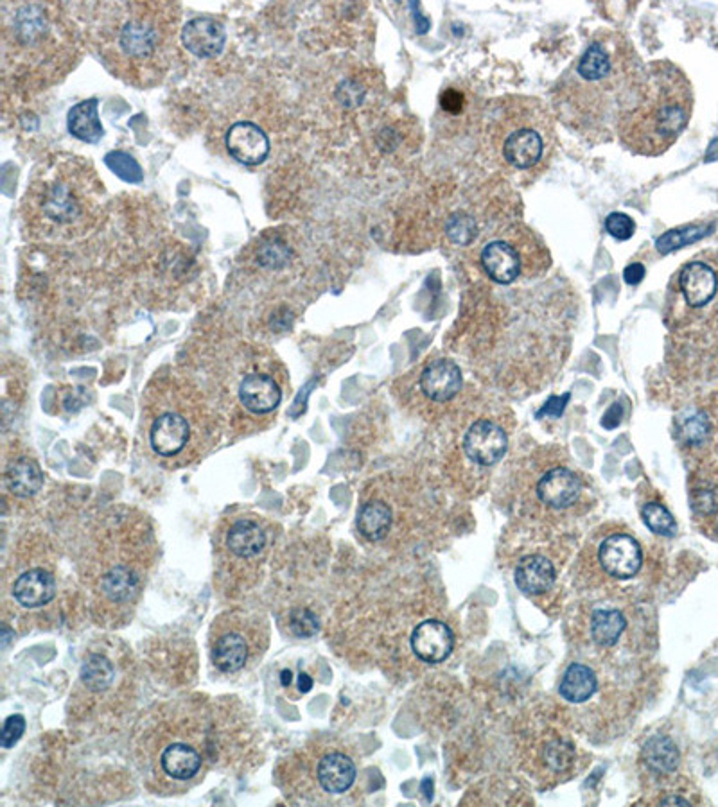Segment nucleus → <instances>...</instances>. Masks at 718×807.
<instances>
[{
  "label": "nucleus",
  "mask_w": 718,
  "mask_h": 807,
  "mask_svg": "<svg viewBox=\"0 0 718 807\" xmlns=\"http://www.w3.org/2000/svg\"><path fill=\"white\" fill-rule=\"evenodd\" d=\"M643 63L618 31L602 29L552 88L559 121L591 144L611 142L640 87Z\"/></svg>",
  "instance_id": "obj_1"
},
{
  "label": "nucleus",
  "mask_w": 718,
  "mask_h": 807,
  "mask_svg": "<svg viewBox=\"0 0 718 807\" xmlns=\"http://www.w3.org/2000/svg\"><path fill=\"white\" fill-rule=\"evenodd\" d=\"M94 29L97 54L110 72L137 87L155 85L175 53L178 8L167 2L99 6Z\"/></svg>",
  "instance_id": "obj_2"
},
{
  "label": "nucleus",
  "mask_w": 718,
  "mask_h": 807,
  "mask_svg": "<svg viewBox=\"0 0 718 807\" xmlns=\"http://www.w3.org/2000/svg\"><path fill=\"white\" fill-rule=\"evenodd\" d=\"M483 157L500 174L532 182L546 173L557 146L552 113L541 99L496 97L483 106Z\"/></svg>",
  "instance_id": "obj_3"
},
{
  "label": "nucleus",
  "mask_w": 718,
  "mask_h": 807,
  "mask_svg": "<svg viewBox=\"0 0 718 807\" xmlns=\"http://www.w3.org/2000/svg\"><path fill=\"white\" fill-rule=\"evenodd\" d=\"M103 182L81 157L54 155L38 165L24 196L27 225L49 239H71L96 223Z\"/></svg>",
  "instance_id": "obj_4"
},
{
  "label": "nucleus",
  "mask_w": 718,
  "mask_h": 807,
  "mask_svg": "<svg viewBox=\"0 0 718 807\" xmlns=\"http://www.w3.org/2000/svg\"><path fill=\"white\" fill-rule=\"evenodd\" d=\"M693 87L683 70L668 60L643 67L632 105L620 115L616 137L640 157H659L674 146L693 113Z\"/></svg>",
  "instance_id": "obj_5"
},
{
  "label": "nucleus",
  "mask_w": 718,
  "mask_h": 807,
  "mask_svg": "<svg viewBox=\"0 0 718 807\" xmlns=\"http://www.w3.org/2000/svg\"><path fill=\"white\" fill-rule=\"evenodd\" d=\"M72 31L65 29V20L58 9L44 4H24L4 24L6 61L15 67L36 70L38 74H56V58L62 53L71 56Z\"/></svg>",
  "instance_id": "obj_6"
},
{
  "label": "nucleus",
  "mask_w": 718,
  "mask_h": 807,
  "mask_svg": "<svg viewBox=\"0 0 718 807\" xmlns=\"http://www.w3.org/2000/svg\"><path fill=\"white\" fill-rule=\"evenodd\" d=\"M268 646V634L259 621L236 614L221 616L211 630V655L221 673H239L261 659Z\"/></svg>",
  "instance_id": "obj_7"
},
{
  "label": "nucleus",
  "mask_w": 718,
  "mask_h": 807,
  "mask_svg": "<svg viewBox=\"0 0 718 807\" xmlns=\"http://www.w3.org/2000/svg\"><path fill=\"white\" fill-rule=\"evenodd\" d=\"M157 411L149 409L148 440L149 447L160 456L162 460L189 461L185 452L193 449L196 436H202L200 431H194V420L202 422V418H191L185 408H162Z\"/></svg>",
  "instance_id": "obj_8"
},
{
  "label": "nucleus",
  "mask_w": 718,
  "mask_h": 807,
  "mask_svg": "<svg viewBox=\"0 0 718 807\" xmlns=\"http://www.w3.org/2000/svg\"><path fill=\"white\" fill-rule=\"evenodd\" d=\"M528 252H535L534 239L517 226L512 237L492 239L491 243L483 246L480 266L492 282L508 286L525 275Z\"/></svg>",
  "instance_id": "obj_9"
},
{
  "label": "nucleus",
  "mask_w": 718,
  "mask_h": 807,
  "mask_svg": "<svg viewBox=\"0 0 718 807\" xmlns=\"http://www.w3.org/2000/svg\"><path fill=\"white\" fill-rule=\"evenodd\" d=\"M157 764L162 777L169 781H193L202 772V748L191 739H171L160 747Z\"/></svg>",
  "instance_id": "obj_10"
},
{
  "label": "nucleus",
  "mask_w": 718,
  "mask_h": 807,
  "mask_svg": "<svg viewBox=\"0 0 718 807\" xmlns=\"http://www.w3.org/2000/svg\"><path fill=\"white\" fill-rule=\"evenodd\" d=\"M598 558H600V564L604 567L605 573L611 574L614 578H620V580H629L640 571L643 553H641V547L636 542V538L616 533L602 542Z\"/></svg>",
  "instance_id": "obj_11"
},
{
  "label": "nucleus",
  "mask_w": 718,
  "mask_h": 807,
  "mask_svg": "<svg viewBox=\"0 0 718 807\" xmlns=\"http://www.w3.org/2000/svg\"><path fill=\"white\" fill-rule=\"evenodd\" d=\"M507 434L491 420H478L465 433L464 451L469 460L491 467L507 452Z\"/></svg>",
  "instance_id": "obj_12"
},
{
  "label": "nucleus",
  "mask_w": 718,
  "mask_h": 807,
  "mask_svg": "<svg viewBox=\"0 0 718 807\" xmlns=\"http://www.w3.org/2000/svg\"><path fill=\"white\" fill-rule=\"evenodd\" d=\"M223 547L234 560L255 562L259 556L264 555L268 547V535L257 519L241 517L230 522L223 535Z\"/></svg>",
  "instance_id": "obj_13"
},
{
  "label": "nucleus",
  "mask_w": 718,
  "mask_h": 807,
  "mask_svg": "<svg viewBox=\"0 0 718 807\" xmlns=\"http://www.w3.org/2000/svg\"><path fill=\"white\" fill-rule=\"evenodd\" d=\"M142 574L133 564L119 562L106 565L99 578L97 591L108 605H132L141 594Z\"/></svg>",
  "instance_id": "obj_14"
},
{
  "label": "nucleus",
  "mask_w": 718,
  "mask_h": 807,
  "mask_svg": "<svg viewBox=\"0 0 718 807\" xmlns=\"http://www.w3.org/2000/svg\"><path fill=\"white\" fill-rule=\"evenodd\" d=\"M227 149L239 164L259 165L270 153V139L254 122H236L228 130Z\"/></svg>",
  "instance_id": "obj_15"
},
{
  "label": "nucleus",
  "mask_w": 718,
  "mask_h": 807,
  "mask_svg": "<svg viewBox=\"0 0 718 807\" xmlns=\"http://www.w3.org/2000/svg\"><path fill=\"white\" fill-rule=\"evenodd\" d=\"M464 386V375L460 366L451 359H435L422 368L419 375V388L424 397L433 402H447L458 395Z\"/></svg>",
  "instance_id": "obj_16"
},
{
  "label": "nucleus",
  "mask_w": 718,
  "mask_h": 807,
  "mask_svg": "<svg viewBox=\"0 0 718 807\" xmlns=\"http://www.w3.org/2000/svg\"><path fill=\"white\" fill-rule=\"evenodd\" d=\"M237 397L243 408L254 415H268L279 408L282 390L272 375L250 372L239 382Z\"/></svg>",
  "instance_id": "obj_17"
},
{
  "label": "nucleus",
  "mask_w": 718,
  "mask_h": 807,
  "mask_svg": "<svg viewBox=\"0 0 718 807\" xmlns=\"http://www.w3.org/2000/svg\"><path fill=\"white\" fill-rule=\"evenodd\" d=\"M679 291L692 309H701L717 296L718 275L708 262L693 261L679 273Z\"/></svg>",
  "instance_id": "obj_18"
},
{
  "label": "nucleus",
  "mask_w": 718,
  "mask_h": 807,
  "mask_svg": "<svg viewBox=\"0 0 718 807\" xmlns=\"http://www.w3.org/2000/svg\"><path fill=\"white\" fill-rule=\"evenodd\" d=\"M453 644L451 628L437 619H428L413 630L412 650L422 662H444L451 655Z\"/></svg>",
  "instance_id": "obj_19"
},
{
  "label": "nucleus",
  "mask_w": 718,
  "mask_h": 807,
  "mask_svg": "<svg viewBox=\"0 0 718 807\" xmlns=\"http://www.w3.org/2000/svg\"><path fill=\"white\" fill-rule=\"evenodd\" d=\"M182 42L196 58H214L223 51L227 33L216 18H193L182 29Z\"/></svg>",
  "instance_id": "obj_20"
},
{
  "label": "nucleus",
  "mask_w": 718,
  "mask_h": 807,
  "mask_svg": "<svg viewBox=\"0 0 718 807\" xmlns=\"http://www.w3.org/2000/svg\"><path fill=\"white\" fill-rule=\"evenodd\" d=\"M356 764L351 757L338 750L325 752L315 763V779L329 795H343L356 781Z\"/></svg>",
  "instance_id": "obj_21"
},
{
  "label": "nucleus",
  "mask_w": 718,
  "mask_h": 807,
  "mask_svg": "<svg viewBox=\"0 0 718 807\" xmlns=\"http://www.w3.org/2000/svg\"><path fill=\"white\" fill-rule=\"evenodd\" d=\"M476 97L460 85H449L438 97V113L444 122V130L458 131L476 117L474 113Z\"/></svg>",
  "instance_id": "obj_22"
},
{
  "label": "nucleus",
  "mask_w": 718,
  "mask_h": 807,
  "mask_svg": "<svg viewBox=\"0 0 718 807\" xmlns=\"http://www.w3.org/2000/svg\"><path fill=\"white\" fill-rule=\"evenodd\" d=\"M13 596L24 608L45 607L56 596V580L45 569H31L18 576L13 585Z\"/></svg>",
  "instance_id": "obj_23"
},
{
  "label": "nucleus",
  "mask_w": 718,
  "mask_h": 807,
  "mask_svg": "<svg viewBox=\"0 0 718 807\" xmlns=\"http://www.w3.org/2000/svg\"><path fill=\"white\" fill-rule=\"evenodd\" d=\"M578 494L580 483L577 476L561 467L546 472L537 485L539 499L552 508H568L577 501Z\"/></svg>",
  "instance_id": "obj_24"
},
{
  "label": "nucleus",
  "mask_w": 718,
  "mask_h": 807,
  "mask_svg": "<svg viewBox=\"0 0 718 807\" xmlns=\"http://www.w3.org/2000/svg\"><path fill=\"white\" fill-rule=\"evenodd\" d=\"M555 582V567L544 556H526L516 569V585L519 591L535 596L552 589Z\"/></svg>",
  "instance_id": "obj_25"
},
{
  "label": "nucleus",
  "mask_w": 718,
  "mask_h": 807,
  "mask_svg": "<svg viewBox=\"0 0 718 807\" xmlns=\"http://www.w3.org/2000/svg\"><path fill=\"white\" fill-rule=\"evenodd\" d=\"M67 126L71 135L76 139L88 142V144H96L105 135L103 124L99 119V106H97V99H88V101H81L76 106H72L69 117H67Z\"/></svg>",
  "instance_id": "obj_26"
},
{
  "label": "nucleus",
  "mask_w": 718,
  "mask_h": 807,
  "mask_svg": "<svg viewBox=\"0 0 718 807\" xmlns=\"http://www.w3.org/2000/svg\"><path fill=\"white\" fill-rule=\"evenodd\" d=\"M6 485L17 497H33L44 486V472L35 460L20 458L9 463L6 470Z\"/></svg>",
  "instance_id": "obj_27"
},
{
  "label": "nucleus",
  "mask_w": 718,
  "mask_h": 807,
  "mask_svg": "<svg viewBox=\"0 0 718 807\" xmlns=\"http://www.w3.org/2000/svg\"><path fill=\"white\" fill-rule=\"evenodd\" d=\"M392 528V510L383 501H370L359 510L358 530L370 542L383 540Z\"/></svg>",
  "instance_id": "obj_28"
},
{
  "label": "nucleus",
  "mask_w": 718,
  "mask_h": 807,
  "mask_svg": "<svg viewBox=\"0 0 718 807\" xmlns=\"http://www.w3.org/2000/svg\"><path fill=\"white\" fill-rule=\"evenodd\" d=\"M596 677L584 664H571L562 678L561 695L571 703H584L595 695Z\"/></svg>",
  "instance_id": "obj_29"
},
{
  "label": "nucleus",
  "mask_w": 718,
  "mask_h": 807,
  "mask_svg": "<svg viewBox=\"0 0 718 807\" xmlns=\"http://www.w3.org/2000/svg\"><path fill=\"white\" fill-rule=\"evenodd\" d=\"M643 761L652 772L672 773L677 770L681 755L672 739L656 736L643 748Z\"/></svg>",
  "instance_id": "obj_30"
},
{
  "label": "nucleus",
  "mask_w": 718,
  "mask_h": 807,
  "mask_svg": "<svg viewBox=\"0 0 718 807\" xmlns=\"http://www.w3.org/2000/svg\"><path fill=\"white\" fill-rule=\"evenodd\" d=\"M625 630V617L620 610H595L591 617V635L600 646L618 643Z\"/></svg>",
  "instance_id": "obj_31"
},
{
  "label": "nucleus",
  "mask_w": 718,
  "mask_h": 807,
  "mask_svg": "<svg viewBox=\"0 0 718 807\" xmlns=\"http://www.w3.org/2000/svg\"><path fill=\"white\" fill-rule=\"evenodd\" d=\"M81 682L92 693H105L114 686V664L103 655H92L81 668Z\"/></svg>",
  "instance_id": "obj_32"
},
{
  "label": "nucleus",
  "mask_w": 718,
  "mask_h": 807,
  "mask_svg": "<svg viewBox=\"0 0 718 807\" xmlns=\"http://www.w3.org/2000/svg\"><path fill=\"white\" fill-rule=\"evenodd\" d=\"M293 250L281 235H266L255 248V262L264 269H282L291 261Z\"/></svg>",
  "instance_id": "obj_33"
},
{
  "label": "nucleus",
  "mask_w": 718,
  "mask_h": 807,
  "mask_svg": "<svg viewBox=\"0 0 718 807\" xmlns=\"http://www.w3.org/2000/svg\"><path fill=\"white\" fill-rule=\"evenodd\" d=\"M713 226L711 225H688L683 228H674L670 232L661 235L656 241L657 252L661 255H668V253L681 250L688 244L697 243L704 239L706 235L711 234Z\"/></svg>",
  "instance_id": "obj_34"
},
{
  "label": "nucleus",
  "mask_w": 718,
  "mask_h": 807,
  "mask_svg": "<svg viewBox=\"0 0 718 807\" xmlns=\"http://www.w3.org/2000/svg\"><path fill=\"white\" fill-rule=\"evenodd\" d=\"M641 517L647 524L648 530L661 537H674L675 531H677L674 515L668 512L663 504H645L641 510Z\"/></svg>",
  "instance_id": "obj_35"
},
{
  "label": "nucleus",
  "mask_w": 718,
  "mask_h": 807,
  "mask_svg": "<svg viewBox=\"0 0 718 807\" xmlns=\"http://www.w3.org/2000/svg\"><path fill=\"white\" fill-rule=\"evenodd\" d=\"M105 164L112 173L117 174L121 180L128 183H141L144 178L142 167L139 162L124 153V151H112L105 157Z\"/></svg>",
  "instance_id": "obj_36"
},
{
  "label": "nucleus",
  "mask_w": 718,
  "mask_h": 807,
  "mask_svg": "<svg viewBox=\"0 0 718 807\" xmlns=\"http://www.w3.org/2000/svg\"><path fill=\"white\" fill-rule=\"evenodd\" d=\"M447 237L456 246H469L478 235V223L474 217L458 212L449 217L446 226Z\"/></svg>",
  "instance_id": "obj_37"
},
{
  "label": "nucleus",
  "mask_w": 718,
  "mask_h": 807,
  "mask_svg": "<svg viewBox=\"0 0 718 807\" xmlns=\"http://www.w3.org/2000/svg\"><path fill=\"white\" fill-rule=\"evenodd\" d=\"M605 230L609 235H613L614 239L618 241H627L631 239L634 232H636V223L632 221V217L622 212H613L605 219Z\"/></svg>",
  "instance_id": "obj_38"
},
{
  "label": "nucleus",
  "mask_w": 718,
  "mask_h": 807,
  "mask_svg": "<svg viewBox=\"0 0 718 807\" xmlns=\"http://www.w3.org/2000/svg\"><path fill=\"white\" fill-rule=\"evenodd\" d=\"M289 625L291 630L295 632L298 637H311L318 632V619L315 614L307 608H297L291 612L289 617Z\"/></svg>",
  "instance_id": "obj_39"
},
{
  "label": "nucleus",
  "mask_w": 718,
  "mask_h": 807,
  "mask_svg": "<svg viewBox=\"0 0 718 807\" xmlns=\"http://www.w3.org/2000/svg\"><path fill=\"white\" fill-rule=\"evenodd\" d=\"M710 424L702 413H695L683 422V436L690 443H701L708 438Z\"/></svg>",
  "instance_id": "obj_40"
},
{
  "label": "nucleus",
  "mask_w": 718,
  "mask_h": 807,
  "mask_svg": "<svg viewBox=\"0 0 718 807\" xmlns=\"http://www.w3.org/2000/svg\"><path fill=\"white\" fill-rule=\"evenodd\" d=\"M573 748L570 745H564V743H553L550 747L546 748V763L552 766L553 770H557V772H561L564 770L568 764L571 763V759H573Z\"/></svg>",
  "instance_id": "obj_41"
},
{
  "label": "nucleus",
  "mask_w": 718,
  "mask_h": 807,
  "mask_svg": "<svg viewBox=\"0 0 718 807\" xmlns=\"http://www.w3.org/2000/svg\"><path fill=\"white\" fill-rule=\"evenodd\" d=\"M24 729H26V720H24L20 714H17V716H9L6 723H4L2 734H0V745H2V748L13 747L18 739L22 738Z\"/></svg>",
  "instance_id": "obj_42"
},
{
  "label": "nucleus",
  "mask_w": 718,
  "mask_h": 807,
  "mask_svg": "<svg viewBox=\"0 0 718 807\" xmlns=\"http://www.w3.org/2000/svg\"><path fill=\"white\" fill-rule=\"evenodd\" d=\"M693 508L702 515L718 512V490L715 488L697 490V494L693 497Z\"/></svg>",
  "instance_id": "obj_43"
},
{
  "label": "nucleus",
  "mask_w": 718,
  "mask_h": 807,
  "mask_svg": "<svg viewBox=\"0 0 718 807\" xmlns=\"http://www.w3.org/2000/svg\"><path fill=\"white\" fill-rule=\"evenodd\" d=\"M568 400H570V393H566L564 397H552V399L544 404L543 408L539 409L537 418H561L564 409H566V404H568Z\"/></svg>",
  "instance_id": "obj_44"
},
{
  "label": "nucleus",
  "mask_w": 718,
  "mask_h": 807,
  "mask_svg": "<svg viewBox=\"0 0 718 807\" xmlns=\"http://www.w3.org/2000/svg\"><path fill=\"white\" fill-rule=\"evenodd\" d=\"M643 277H645V268H643L641 264H631V266H627L625 271H623V278H625V282H627V284H631V286L640 284Z\"/></svg>",
  "instance_id": "obj_45"
},
{
  "label": "nucleus",
  "mask_w": 718,
  "mask_h": 807,
  "mask_svg": "<svg viewBox=\"0 0 718 807\" xmlns=\"http://www.w3.org/2000/svg\"><path fill=\"white\" fill-rule=\"evenodd\" d=\"M620 422H622V408H620V404H614L613 408L605 413L604 422H602V424H604V427H607V429H614Z\"/></svg>",
  "instance_id": "obj_46"
},
{
  "label": "nucleus",
  "mask_w": 718,
  "mask_h": 807,
  "mask_svg": "<svg viewBox=\"0 0 718 807\" xmlns=\"http://www.w3.org/2000/svg\"><path fill=\"white\" fill-rule=\"evenodd\" d=\"M661 804H665V806H670V804H674V806H690V802L683 799V797H666V799L661 800Z\"/></svg>",
  "instance_id": "obj_47"
},
{
  "label": "nucleus",
  "mask_w": 718,
  "mask_h": 807,
  "mask_svg": "<svg viewBox=\"0 0 718 807\" xmlns=\"http://www.w3.org/2000/svg\"><path fill=\"white\" fill-rule=\"evenodd\" d=\"M313 686V682H311V678L307 677V675H300V689H302V693H307L309 689Z\"/></svg>",
  "instance_id": "obj_48"
},
{
  "label": "nucleus",
  "mask_w": 718,
  "mask_h": 807,
  "mask_svg": "<svg viewBox=\"0 0 718 807\" xmlns=\"http://www.w3.org/2000/svg\"><path fill=\"white\" fill-rule=\"evenodd\" d=\"M422 786L426 788V799L431 800V791H430L431 779H426V781L422 782Z\"/></svg>",
  "instance_id": "obj_49"
}]
</instances>
